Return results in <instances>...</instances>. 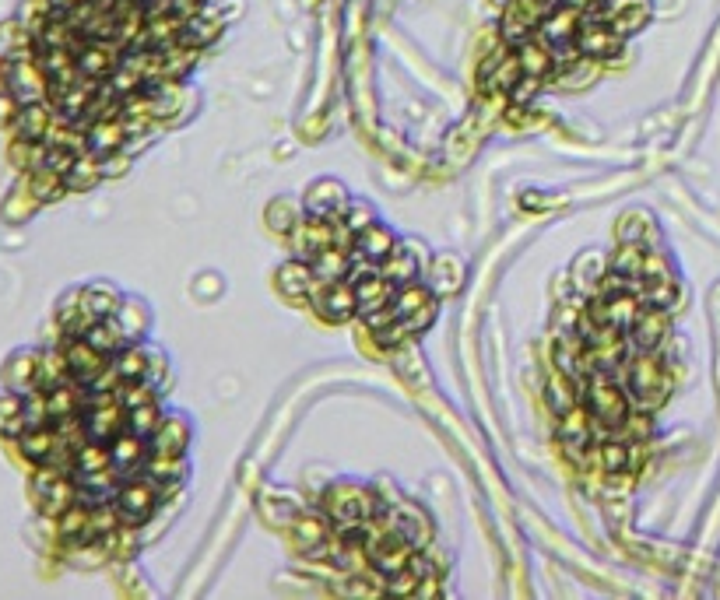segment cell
I'll use <instances>...</instances> for the list:
<instances>
[{
    "mask_svg": "<svg viewBox=\"0 0 720 600\" xmlns=\"http://www.w3.org/2000/svg\"><path fill=\"white\" fill-rule=\"evenodd\" d=\"M324 509H327V516H331V523H334L338 534H352L362 520H369V516L380 513L376 495L362 485H352V481H338V485L327 488Z\"/></svg>",
    "mask_w": 720,
    "mask_h": 600,
    "instance_id": "2",
    "label": "cell"
},
{
    "mask_svg": "<svg viewBox=\"0 0 720 600\" xmlns=\"http://www.w3.org/2000/svg\"><path fill=\"white\" fill-rule=\"evenodd\" d=\"M348 204H352V200H348L345 186L334 183V179H317V183L303 193V215L320 218V222H341Z\"/></svg>",
    "mask_w": 720,
    "mask_h": 600,
    "instance_id": "5",
    "label": "cell"
},
{
    "mask_svg": "<svg viewBox=\"0 0 720 600\" xmlns=\"http://www.w3.org/2000/svg\"><path fill=\"white\" fill-rule=\"evenodd\" d=\"M64 358H67V372H71V379L81 386H92L95 379L102 376V369L109 365L106 362L109 355H102V351L95 348V344H88L85 337H71Z\"/></svg>",
    "mask_w": 720,
    "mask_h": 600,
    "instance_id": "10",
    "label": "cell"
},
{
    "mask_svg": "<svg viewBox=\"0 0 720 600\" xmlns=\"http://www.w3.org/2000/svg\"><path fill=\"white\" fill-rule=\"evenodd\" d=\"M338 530H331V516H313V513H299L292 520V537H296V548L306 551L313 558H324L331 551V537Z\"/></svg>",
    "mask_w": 720,
    "mask_h": 600,
    "instance_id": "9",
    "label": "cell"
},
{
    "mask_svg": "<svg viewBox=\"0 0 720 600\" xmlns=\"http://www.w3.org/2000/svg\"><path fill=\"white\" fill-rule=\"evenodd\" d=\"M373 337H376V344H380V348H397V344H401L404 337H411V334H408V327H404V320H394V323H387V327L373 330Z\"/></svg>",
    "mask_w": 720,
    "mask_h": 600,
    "instance_id": "38",
    "label": "cell"
},
{
    "mask_svg": "<svg viewBox=\"0 0 720 600\" xmlns=\"http://www.w3.org/2000/svg\"><path fill=\"white\" fill-rule=\"evenodd\" d=\"M380 274H383V278H387L394 288L418 281V274H422V246H415V243H397V250L390 253V257L380 264Z\"/></svg>",
    "mask_w": 720,
    "mask_h": 600,
    "instance_id": "12",
    "label": "cell"
},
{
    "mask_svg": "<svg viewBox=\"0 0 720 600\" xmlns=\"http://www.w3.org/2000/svg\"><path fill=\"white\" fill-rule=\"evenodd\" d=\"M643 264H647V246L622 239V246H615L612 260H608V271L626 274V278H643Z\"/></svg>",
    "mask_w": 720,
    "mask_h": 600,
    "instance_id": "23",
    "label": "cell"
},
{
    "mask_svg": "<svg viewBox=\"0 0 720 600\" xmlns=\"http://www.w3.org/2000/svg\"><path fill=\"white\" fill-rule=\"evenodd\" d=\"M85 306L92 309V316L95 320H102V316H113V313H120V295L113 292V288H106V285H92V288H85Z\"/></svg>",
    "mask_w": 720,
    "mask_h": 600,
    "instance_id": "31",
    "label": "cell"
},
{
    "mask_svg": "<svg viewBox=\"0 0 720 600\" xmlns=\"http://www.w3.org/2000/svg\"><path fill=\"white\" fill-rule=\"evenodd\" d=\"M605 260L598 257V253H591V257H580L576 260V285L580 288H591L594 281L605 278Z\"/></svg>",
    "mask_w": 720,
    "mask_h": 600,
    "instance_id": "35",
    "label": "cell"
},
{
    "mask_svg": "<svg viewBox=\"0 0 720 600\" xmlns=\"http://www.w3.org/2000/svg\"><path fill=\"white\" fill-rule=\"evenodd\" d=\"M559 436L569 450H584V446L591 443V415H587L584 404H576V408H569L566 415H562Z\"/></svg>",
    "mask_w": 720,
    "mask_h": 600,
    "instance_id": "21",
    "label": "cell"
},
{
    "mask_svg": "<svg viewBox=\"0 0 720 600\" xmlns=\"http://www.w3.org/2000/svg\"><path fill=\"white\" fill-rule=\"evenodd\" d=\"M584 408L591 411V422L601 425L605 432L622 429L629 418V397L619 383L612 379V372H594L584 383Z\"/></svg>",
    "mask_w": 720,
    "mask_h": 600,
    "instance_id": "3",
    "label": "cell"
},
{
    "mask_svg": "<svg viewBox=\"0 0 720 600\" xmlns=\"http://www.w3.org/2000/svg\"><path fill=\"white\" fill-rule=\"evenodd\" d=\"M366 555H369V562H373V569L380 572V576L390 579V576H397V572H404L411 565V558H415V544H411L401 530H387V534H383L380 541L366 551Z\"/></svg>",
    "mask_w": 720,
    "mask_h": 600,
    "instance_id": "7",
    "label": "cell"
},
{
    "mask_svg": "<svg viewBox=\"0 0 720 600\" xmlns=\"http://www.w3.org/2000/svg\"><path fill=\"white\" fill-rule=\"evenodd\" d=\"M299 222H303V215L296 211V204H292V200H288V197L271 200V208H267V225H271L274 232L288 236V232L296 229Z\"/></svg>",
    "mask_w": 720,
    "mask_h": 600,
    "instance_id": "30",
    "label": "cell"
},
{
    "mask_svg": "<svg viewBox=\"0 0 720 600\" xmlns=\"http://www.w3.org/2000/svg\"><path fill=\"white\" fill-rule=\"evenodd\" d=\"M425 285H429L432 295H450L464 285V264L454 257V253H440L432 260V267L425 271Z\"/></svg>",
    "mask_w": 720,
    "mask_h": 600,
    "instance_id": "16",
    "label": "cell"
},
{
    "mask_svg": "<svg viewBox=\"0 0 720 600\" xmlns=\"http://www.w3.org/2000/svg\"><path fill=\"white\" fill-rule=\"evenodd\" d=\"M152 453V446H148V439L134 436V432H120V436L109 443V457H113V467L123 474V481L137 478V467L144 464V457Z\"/></svg>",
    "mask_w": 720,
    "mask_h": 600,
    "instance_id": "13",
    "label": "cell"
},
{
    "mask_svg": "<svg viewBox=\"0 0 720 600\" xmlns=\"http://www.w3.org/2000/svg\"><path fill=\"white\" fill-rule=\"evenodd\" d=\"M159 422H162V415H159V408H155V400L127 411V432H134V436H141V439H152V432L159 429Z\"/></svg>",
    "mask_w": 720,
    "mask_h": 600,
    "instance_id": "33",
    "label": "cell"
},
{
    "mask_svg": "<svg viewBox=\"0 0 720 600\" xmlns=\"http://www.w3.org/2000/svg\"><path fill=\"white\" fill-rule=\"evenodd\" d=\"M432 320H436V299H429L422 309H415L411 316H404V327H408V334H422V330H429Z\"/></svg>",
    "mask_w": 720,
    "mask_h": 600,
    "instance_id": "37",
    "label": "cell"
},
{
    "mask_svg": "<svg viewBox=\"0 0 720 600\" xmlns=\"http://www.w3.org/2000/svg\"><path fill=\"white\" fill-rule=\"evenodd\" d=\"M622 390H626L629 404H636V408L643 411L661 408L671 393L668 369H664L654 351H640L636 358L622 362Z\"/></svg>",
    "mask_w": 720,
    "mask_h": 600,
    "instance_id": "1",
    "label": "cell"
},
{
    "mask_svg": "<svg viewBox=\"0 0 720 600\" xmlns=\"http://www.w3.org/2000/svg\"><path fill=\"white\" fill-rule=\"evenodd\" d=\"M605 464L608 471H626V443H605Z\"/></svg>",
    "mask_w": 720,
    "mask_h": 600,
    "instance_id": "39",
    "label": "cell"
},
{
    "mask_svg": "<svg viewBox=\"0 0 720 600\" xmlns=\"http://www.w3.org/2000/svg\"><path fill=\"white\" fill-rule=\"evenodd\" d=\"M348 264H352V253L345 246H327L310 267L317 274V281H341L348 274Z\"/></svg>",
    "mask_w": 720,
    "mask_h": 600,
    "instance_id": "26",
    "label": "cell"
},
{
    "mask_svg": "<svg viewBox=\"0 0 720 600\" xmlns=\"http://www.w3.org/2000/svg\"><path fill=\"white\" fill-rule=\"evenodd\" d=\"M85 141H88V151H92L95 158H109L113 151L123 148V141H127V123H123L120 116L95 120L92 127H88Z\"/></svg>",
    "mask_w": 720,
    "mask_h": 600,
    "instance_id": "15",
    "label": "cell"
},
{
    "mask_svg": "<svg viewBox=\"0 0 720 600\" xmlns=\"http://www.w3.org/2000/svg\"><path fill=\"white\" fill-rule=\"evenodd\" d=\"M313 281H317V274L306 260H288V264L278 267V292L292 302L306 299L313 292Z\"/></svg>",
    "mask_w": 720,
    "mask_h": 600,
    "instance_id": "17",
    "label": "cell"
},
{
    "mask_svg": "<svg viewBox=\"0 0 720 600\" xmlns=\"http://www.w3.org/2000/svg\"><path fill=\"white\" fill-rule=\"evenodd\" d=\"M292 236V250H296V260H306V264H313V260L320 257V253L327 250V246H334V236H338V229H334V222H320V218H306L296 225V229L288 232Z\"/></svg>",
    "mask_w": 720,
    "mask_h": 600,
    "instance_id": "8",
    "label": "cell"
},
{
    "mask_svg": "<svg viewBox=\"0 0 720 600\" xmlns=\"http://www.w3.org/2000/svg\"><path fill=\"white\" fill-rule=\"evenodd\" d=\"M355 253H362V257H369V260H376V264H383V260L390 257V253L397 250V239H394V232L390 229H383V225H369V229H362L359 236H355V246H352Z\"/></svg>",
    "mask_w": 720,
    "mask_h": 600,
    "instance_id": "20",
    "label": "cell"
},
{
    "mask_svg": "<svg viewBox=\"0 0 720 600\" xmlns=\"http://www.w3.org/2000/svg\"><path fill=\"white\" fill-rule=\"evenodd\" d=\"M390 295H394V285H390L383 274H373V278H362L359 285H355V302H359V316L366 320V316L380 313V309L390 306Z\"/></svg>",
    "mask_w": 720,
    "mask_h": 600,
    "instance_id": "18",
    "label": "cell"
},
{
    "mask_svg": "<svg viewBox=\"0 0 720 600\" xmlns=\"http://www.w3.org/2000/svg\"><path fill=\"white\" fill-rule=\"evenodd\" d=\"M116 400H120L127 411L141 408V404H152L155 400L152 383H148V379H123V383L116 386Z\"/></svg>",
    "mask_w": 720,
    "mask_h": 600,
    "instance_id": "32",
    "label": "cell"
},
{
    "mask_svg": "<svg viewBox=\"0 0 720 600\" xmlns=\"http://www.w3.org/2000/svg\"><path fill=\"white\" fill-rule=\"evenodd\" d=\"M141 471L144 478H152L155 485H166V481H180L187 464H183V457H173V453H152V457H144Z\"/></svg>",
    "mask_w": 720,
    "mask_h": 600,
    "instance_id": "25",
    "label": "cell"
},
{
    "mask_svg": "<svg viewBox=\"0 0 720 600\" xmlns=\"http://www.w3.org/2000/svg\"><path fill=\"white\" fill-rule=\"evenodd\" d=\"M548 404H552V411L566 415L569 408H576V404H584V386H576V383H573V376L559 369L552 379H548Z\"/></svg>",
    "mask_w": 720,
    "mask_h": 600,
    "instance_id": "22",
    "label": "cell"
},
{
    "mask_svg": "<svg viewBox=\"0 0 720 600\" xmlns=\"http://www.w3.org/2000/svg\"><path fill=\"white\" fill-rule=\"evenodd\" d=\"M99 176H102V165L95 162V158H81L78 155V162L71 165V172L64 176V183L71 186V190H88V186L99 183Z\"/></svg>",
    "mask_w": 720,
    "mask_h": 600,
    "instance_id": "34",
    "label": "cell"
},
{
    "mask_svg": "<svg viewBox=\"0 0 720 600\" xmlns=\"http://www.w3.org/2000/svg\"><path fill=\"white\" fill-rule=\"evenodd\" d=\"M636 313H640V299L636 295H612V299H601L591 306V316L598 323H608V327L622 330V334H629V327H633Z\"/></svg>",
    "mask_w": 720,
    "mask_h": 600,
    "instance_id": "14",
    "label": "cell"
},
{
    "mask_svg": "<svg viewBox=\"0 0 720 600\" xmlns=\"http://www.w3.org/2000/svg\"><path fill=\"white\" fill-rule=\"evenodd\" d=\"M390 523H394V530H401L404 537H408L415 548H422L425 541H429V520H425L422 513H418L415 506H397L394 513L387 516Z\"/></svg>",
    "mask_w": 720,
    "mask_h": 600,
    "instance_id": "24",
    "label": "cell"
},
{
    "mask_svg": "<svg viewBox=\"0 0 720 600\" xmlns=\"http://www.w3.org/2000/svg\"><path fill=\"white\" fill-rule=\"evenodd\" d=\"M678 299V285H675V274L671 278H654V281H643V292L640 302L643 306H657V309H671Z\"/></svg>",
    "mask_w": 720,
    "mask_h": 600,
    "instance_id": "29",
    "label": "cell"
},
{
    "mask_svg": "<svg viewBox=\"0 0 720 600\" xmlns=\"http://www.w3.org/2000/svg\"><path fill=\"white\" fill-rule=\"evenodd\" d=\"M187 443H190V425L183 422V418H162L159 429L148 439L152 453H173V457H183Z\"/></svg>",
    "mask_w": 720,
    "mask_h": 600,
    "instance_id": "19",
    "label": "cell"
},
{
    "mask_svg": "<svg viewBox=\"0 0 720 600\" xmlns=\"http://www.w3.org/2000/svg\"><path fill=\"white\" fill-rule=\"evenodd\" d=\"M429 299H436V295L429 292V285H425V281H411V285L394 288V295H390V306H394L397 320H404V316H411L415 309H422Z\"/></svg>",
    "mask_w": 720,
    "mask_h": 600,
    "instance_id": "27",
    "label": "cell"
},
{
    "mask_svg": "<svg viewBox=\"0 0 720 600\" xmlns=\"http://www.w3.org/2000/svg\"><path fill=\"white\" fill-rule=\"evenodd\" d=\"M341 222L348 225V232H352V236H359L362 229H369V225L376 222V211L369 208V204H362V200H352V204H348V211H345V218H341Z\"/></svg>",
    "mask_w": 720,
    "mask_h": 600,
    "instance_id": "36",
    "label": "cell"
},
{
    "mask_svg": "<svg viewBox=\"0 0 720 600\" xmlns=\"http://www.w3.org/2000/svg\"><path fill=\"white\" fill-rule=\"evenodd\" d=\"M664 337H668V309L643 306L640 302V313H636L633 327H629V341H633V348L636 351H654Z\"/></svg>",
    "mask_w": 720,
    "mask_h": 600,
    "instance_id": "11",
    "label": "cell"
},
{
    "mask_svg": "<svg viewBox=\"0 0 720 600\" xmlns=\"http://www.w3.org/2000/svg\"><path fill=\"white\" fill-rule=\"evenodd\" d=\"M148 355H144L141 348H120L113 355V369H116V376H120V383L123 379H148Z\"/></svg>",
    "mask_w": 720,
    "mask_h": 600,
    "instance_id": "28",
    "label": "cell"
},
{
    "mask_svg": "<svg viewBox=\"0 0 720 600\" xmlns=\"http://www.w3.org/2000/svg\"><path fill=\"white\" fill-rule=\"evenodd\" d=\"M313 306L320 309V316L331 323H345L359 313V302H355V285L352 281H320V288H313Z\"/></svg>",
    "mask_w": 720,
    "mask_h": 600,
    "instance_id": "6",
    "label": "cell"
},
{
    "mask_svg": "<svg viewBox=\"0 0 720 600\" xmlns=\"http://www.w3.org/2000/svg\"><path fill=\"white\" fill-rule=\"evenodd\" d=\"M116 513H120V523H127V527H137V523H144L148 516L155 513V506H159V485H155L152 478H130L123 481L120 495L113 499Z\"/></svg>",
    "mask_w": 720,
    "mask_h": 600,
    "instance_id": "4",
    "label": "cell"
}]
</instances>
